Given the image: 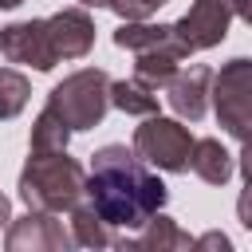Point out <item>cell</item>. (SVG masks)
<instances>
[{
    "label": "cell",
    "instance_id": "cell-23",
    "mask_svg": "<svg viewBox=\"0 0 252 252\" xmlns=\"http://www.w3.org/2000/svg\"><path fill=\"white\" fill-rule=\"evenodd\" d=\"M232 12H236L248 28H252V0H232Z\"/></svg>",
    "mask_w": 252,
    "mask_h": 252
},
{
    "label": "cell",
    "instance_id": "cell-4",
    "mask_svg": "<svg viewBox=\"0 0 252 252\" xmlns=\"http://www.w3.org/2000/svg\"><path fill=\"white\" fill-rule=\"evenodd\" d=\"M213 110H217V122L232 134V138H252V59L248 55H236L228 59L217 75H213Z\"/></svg>",
    "mask_w": 252,
    "mask_h": 252
},
{
    "label": "cell",
    "instance_id": "cell-8",
    "mask_svg": "<svg viewBox=\"0 0 252 252\" xmlns=\"http://www.w3.org/2000/svg\"><path fill=\"white\" fill-rule=\"evenodd\" d=\"M0 55L8 63H24L35 71H51L59 63L51 35H47V20H16L0 28Z\"/></svg>",
    "mask_w": 252,
    "mask_h": 252
},
{
    "label": "cell",
    "instance_id": "cell-20",
    "mask_svg": "<svg viewBox=\"0 0 252 252\" xmlns=\"http://www.w3.org/2000/svg\"><path fill=\"white\" fill-rule=\"evenodd\" d=\"M236 217H240V224L252 232V181H244V189H240V197H236Z\"/></svg>",
    "mask_w": 252,
    "mask_h": 252
},
{
    "label": "cell",
    "instance_id": "cell-15",
    "mask_svg": "<svg viewBox=\"0 0 252 252\" xmlns=\"http://www.w3.org/2000/svg\"><path fill=\"white\" fill-rule=\"evenodd\" d=\"M71 240H75V248H106L114 236L94 205H75L71 209Z\"/></svg>",
    "mask_w": 252,
    "mask_h": 252
},
{
    "label": "cell",
    "instance_id": "cell-11",
    "mask_svg": "<svg viewBox=\"0 0 252 252\" xmlns=\"http://www.w3.org/2000/svg\"><path fill=\"white\" fill-rule=\"evenodd\" d=\"M181 59H189V55H185V51H181V43L169 35L165 43L138 51L134 71H138V79H142V83H150V87H165V83L177 75V63H181Z\"/></svg>",
    "mask_w": 252,
    "mask_h": 252
},
{
    "label": "cell",
    "instance_id": "cell-16",
    "mask_svg": "<svg viewBox=\"0 0 252 252\" xmlns=\"http://www.w3.org/2000/svg\"><path fill=\"white\" fill-rule=\"evenodd\" d=\"M71 134H75V130H71L51 106H43L39 118L32 122V154H55V150H67Z\"/></svg>",
    "mask_w": 252,
    "mask_h": 252
},
{
    "label": "cell",
    "instance_id": "cell-7",
    "mask_svg": "<svg viewBox=\"0 0 252 252\" xmlns=\"http://www.w3.org/2000/svg\"><path fill=\"white\" fill-rule=\"evenodd\" d=\"M4 248L8 252H67V248H75V240H71V228H63V220L55 213L28 209L20 220L8 224Z\"/></svg>",
    "mask_w": 252,
    "mask_h": 252
},
{
    "label": "cell",
    "instance_id": "cell-21",
    "mask_svg": "<svg viewBox=\"0 0 252 252\" xmlns=\"http://www.w3.org/2000/svg\"><path fill=\"white\" fill-rule=\"evenodd\" d=\"M193 248H220V252H228V248H232V240H228L224 232H205V236H197V240H193Z\"/></svg>",
    "mask_w": 252,
    "mask_h": 252
},
{
    "label": "cell",
    "instance_id": "cell-25",
    "mask_svg": "<svg viewBox=\"0 0 252 252\" xmlns=\"http://www.w3.org/2000/svg\"><path fill=\"white\" fill-rule=\"evenodd\" d=\"M79 4H83V8H110L114 0H79Z\"/></svg>",
    "mask_w": 252,
    "mask_h": 252
},
{
    "label": "cell",
    "instance_id": "cell-26",
    "mask_svg": "<svg viewBox=\"0 0 252 252\" xmlns=\"http://www.w3.org/2000/svg\"><path fill=\"white\" fill-rule=\"evenodd\" d=\"M24 0H0V8H20Z\"/></svg>",
    "mask_w": 252,
    "mask_h": 252
},
{
    "label": "cell",
    "instance_id": "cell-6",
    "mask_svg": "<svg viewBox=\"0 0 252 252\" xmlns=\"http://www.w3.org/2000/svg\"><path fill=\"white\" fill-rule=\"evenodd\" d=\"M232 16H236V12H232V0H193V8H189L177 24H169V35L181 43L185 55L209 51V47L224 43Z\"/></svg>",
    "mask_w": 252,
    "mask_h": 252
},
{
    "label": "cell",
    "instance_id": "cell-24",
    "mask_svg": "<svg viewBox=\"0 0 252 252\" xmlns=\"http://www.w3.org/2000/svg\"><path fill=\"white\" fill-rule=\"evenodd\" d=\"M8 220H12V201L0 193V228H8Z\"/></svg>",
    "mask_w": 252,
    "mask_h": 252
},
{
    "label": "cell",
    "instance_id": "cell-13",
    "mask_svg": "<svg viewBox=\"0 0 252 252\" xmlns=\"http://www.w3.org/2000/svg\"><path fill=\"white\" fill-rule=\"evenodd\" d=\"M134 248H142V252H181V248H193V236L181 232L177 220L158 209V213L142 224V236L134 240Z\"/></svg>",
    "mask_w": 252,
    "mask_h": 252
},
{
    "label": "cell",
    "instance_id": "cell-17",
    "mask_svg": "<svg viewBox=\"0 0 252 252\" xmlns=\"http://www.w3.org/2000/svg\"><path fill=\"white\" fill-rule=\"evenodd\" d=\"M169 39V24H146V20H122V28L114 32V43L126 51H146Z\"/></svg>",
    "mask_w": 252,
    "mask_h": 252
},
{
    "label": "cell",
    "instance_id": "cell-22",
    "mask_svg": "<svg viewBox=\"0 0 252 252\" xmlns=\"http://www.w3.org/2000/svg\"><path fill=\"white\" fill-rule=\"evenodd\" d=\"M240 173H244V181H252V138H244V150H240Z\"/></svg>",
    "mask_w": 252,
    "mask_h": 252
},
{
    "label": "cell",
    "instance_id": "cell-3",
    "mask_svg": "<svg viewBox=\"0 0 252 252\" xmlns=\"http://www.w3.org/2000/svg\"><path fill=\"white\" fill-rule=\"evenodd\" d=\"M47 106L71 130H94L110 110V75L102 67H83L51 87Z\"/></svg>",
    "mask_w": 252,
    "mask_h": 252
},
{
    "label": "cell",
    "instance_id": "cell-18",
    "mask_svg": "<svg viewBox=\"0 0 252 252\" xmlns=\"http://www.w3.org/2000/svg\"><path fill=\"white\" fill-rule=\"evenodd\" d=\"M28 94H32V83L12 71V67H0V118H16L24 106H28Z\"/></svg>",
    "mask_w": 252,
    "mask_h": 252
},
{
    "label": "cell",
    "instance_id": "cell-14",
    "mask_svg": "<svg viewBox=\"0 0 252 252\" xmlns=\"http://www.w3.org/2000/svg\"><path fill=\"white\" fill-rule=\"evenodd\" d=\"M110 106H118L122 114H138V118L158 114V87L142 83L138 75L118 79V83H110Z\"/></svg>",
    "mask_w": 252,
    "mask_h": 252
},
{
    "label": "cell",
    "instance_id": "cell-19",
    "mask_svg": "<svg viewBox=\"0 0 252 252\" xmlns=\"http://www.w3.org/2000/svg\"><path fill=\"white\" fill-rule=\"evenodd\" d=\"M169 0H114L110 8L122 16V20H150L158 8H165Z\"/></svg>",
    "mask_w": 252,
    "mask_h": 252
},
{
    "label": "cell",
    "instance_id": "cell-5",
    "mask_svg": "<svg viewBox=\"0 0 252 252\" xmlns=\"http://www.w3.org/2000/svg\"><path fill=\"white\" fill-rule=\"evenodd\" d=\"M193 134L189 126H181L177 118H161V114H146V122L134 130V154L165 173H185L189 158H193Z\"/></svg>",
    "mask_w": 252,
    "mask_h": 252
},
{
    "label": "cell",
    "instance_id": "cell-2",
    "mask_svg": "<svg viewBox=\"0 0 252 252\" xmlns=\"http://www.w3.org/2000/svg\"><path fill=\"white\" fill-rule=\"evenodd\" d=\"M83 189H87V169L75 158H67V150L32 154L28 165L20 169V201L28 209H43V213L75 209Z\"/></svg>",
    "mask_w": 252,
    "mask_h": 252
},
{
    "label": "cell",
    "instance_id": "cell-1",
    "mask_svg": "<svg viewBox=\"0 0 252 252\" xmlns=\"http://www.w3.org/2000/svg\"><path fill=\"white\" fill-rule=\"evenodd\" d=\"M91 205L110 228H142L158 209H165L169 189L165 181L126 146H102L91 158L87 189Z\"/></svg>",
    "mask_w": 252,
    "mask_h": 252
},
{
    "label": "cell",
    "instance_id": "cell-12",
    "mask_svg": "<svg viewBox=\"0 0 252 252\" xmlns=\"http://www.w3.org/2000/svg\"><path fill=\"white\" fill-rule=\"evenodd\" d=\"M189 169H193L201 181H209V185H224V181L232 177L236 161H232V154H228L217 138H197V142H193Z\"/></svg>",
    "mask_w": 252,
    "mask_h": 252
},
{
    "label": "cell",
    "instance_id": "cell-10",
    "mask_svg": "<svg viewBox=\"0 0 252 252\" xmlns=\"http://www.w3.org/2000/svg\"><path fill=\"white\" fill-rule=\"evenodd\" d=\"M209 87H213V71L205 63H193V67L177 71L165 83V98H169V106H173L177 118L201 122L205 110H209Z\"/></svg>",
    "mask_w": 252,
    "mask_h": 252
},
{
    "label": "cell",
    "instance_id": "cell-9",
    "mask_svg": "<svg viewBox=\"0 0 252 252\" xmlns=\"http://www.w3.org/2000/svg\"><path fill=\"white\" fill-rule=\"evenodd\" d=\"M47 35H51V47L63 59H83L91 47H94V20L87 8H59L55 16H47Z\"/></svg>",
    "mask_w": 252,
    "mask_h": 252
}]
</instances>
